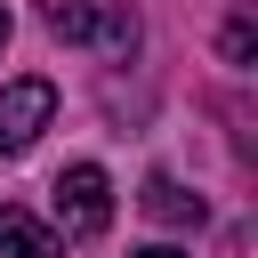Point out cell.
<instances>
[{"label": "cell", "mask_w": 258, "mask_h": 258, "mask_svg": "<svg viewBox=\"0 0 258 258\" xmlns=\"http://www.w3.org/2000/svg\"><path fill=\"white\" fill-rule=\"evenodd\" d=\"M48 194H56V226H64V242H97V234L113 226V177H105L97 161H73Z\"/></svg>", "instance_id": "7a4b0ae2"}, {"label": "cell", "mask_w": 258, "mask_h": 258, "mask_svg": "<svg viewBox=\"0 0 258 258\" xmlns=\"http://www.w3.org/2000/svg\"><path fill=\"white\" fill-rule=\"evenodd\" d=\"M145 218H161V226H202V194H185L177 177H153V185H145Z\"/></svg>", "instance_id": "5b68a950"}, {"label": "cell", "mask_w": 258, "mask_h": 258, "mask_svg": "<svg viewBox=\"0 0 258 258\" xmlns=\"http://www.w3.org/2000/svg\"><path fill=\"white\" fill-rule=\"evenodd\" d=\"M218 48H226V64H250V48H258V24H250V16H234Z\"/></svg>", "instance_id": "8992f818"}, {"label": "cell", "mask_w": 258, "mask_h": 258, "mask_svg": "<svg viewBox=\"0 0 258 258\" xmlns=\"http://www.w3.org/2000/svg\"><path fill=\"white\" fill-rule=\"evenodd\" d=\"M40 24L56 40H81L97 56H137V16L129 8H89V0H40Z\"/></svg>", "instance_id": "6da1fadb"}, {"label": "cell", "mask_w": 258, "mask_h": 258, "mask_svg": "<svg viewBox=\"0 0 258 258\" xmlns=\"http://www.w3.org/2000/svg\"><path fill=\"white\" fill-rule=\"evenodd\" d=\"M0 258H64V242L32 218V210H16V202H0Z\"/></svg>", "instance_id": "277c9868"}, {"label": "cell", "mask_w": 258, "mask_h": 258, "mask_svg": "<svg viewBox=\"0 0 258 258\" xmlns=\"http://www.w3.org/2000/svg\"><path fill=\"white\" fill-rule=\"evenodd\" d=\"M0 48H8V0H0Z\"/></svg>", "instance_id": "ba28073f"}, {"label": "cell", "mask_w": 258, "mask_h": 258, "mask_svg": "<svg viewBox=\"0 0 258 258\" xmlns=\"http://www.w3.org/2000/svg\"><path fill=\"white\" fill-rule=\"evenodd\" d=\"M129 258H185V250H169V242H153V250H129Z\"/></svg>", "instance_id": "52a82bcc"}, {"label": "cell", "mask_w": 258, "mask_h": 258, "mask_svg": "<svg viewBox=\"0 0 258 258\" xmlns=\"http://www.w3.org/2000/svg\"><path fill=\"white\" fill-rule=\"evenodd\" d=\"M48 121H56V89L48 81H8L0 89V153H32Z\"/></svg>", "instance_id": "3957f363"}]
</instances>
